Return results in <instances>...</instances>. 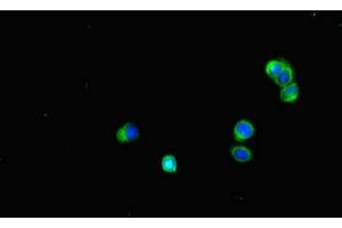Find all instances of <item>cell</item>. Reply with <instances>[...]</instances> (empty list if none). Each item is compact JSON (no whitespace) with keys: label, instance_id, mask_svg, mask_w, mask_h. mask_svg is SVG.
<instances>
[{"label":"cell","instance_id":"obj_1","mask_svg":"<svg viewBox=\"0 0 342 228\" xmlns=\"http://www.w3.org/2000/svg\"><path fill=\"white\" fill-rule=\"evenodd\" d=\"M255 127L247 120H241L234 127V138L238 142H246L255 135Z\"/></svg>","mask_w":342,"mask_h":228},{"label":"cell","instance_id":"obj_2","mask_svg":"<svg viewBox=\"0 0 342 228\" xmlns=\"http://www.w3.org/2000/svg\"><path fill=\"white\" fill-rule=\"evenodd\" d=\"M139 137L138 127L131 122H127L116 133V139L120 143H131Z\"/></svg>","mask_w":342,"mask_h":228},{"label":"cell","instance_id":"obj_3","mask_svg":"<svg viewBox=\"0 0 342 228\" xmlns=\"http://www.w3.org/2000/svg\"><path fill=\"white\" fill-rule=\"evenodd\" d=\"M299 91H300V88H299L298 83L291 82L282 88L281 92H279V98L283 102L294 103L299 97Z\"/></svg>","mask_w":342,"mask_h":228},{"label":"cell","instance_id":"obj_4","mask_svg":"<svg viewBox=\"0 0 342 228\" xmlns=\"http://www.w3.org/2000/svg\"><path fill=\"white\" fill-rule=\"evenodd\" d=\"M287 64H289L287 63V61L283 60V59L273 60V61L268 62L267 65H266L267 76L273 80H275L279 76V73H281L283 70L286 68Z\"/></svg>","mask_w":342,"mask_h":228},{"label":"cell","instance_id":"obj_5","mask_svg":"<svg viewBox=\"0 0 342 228\" xmlns=\"http://www.w3.org/2000/svg\"><path fill=\"white\" fill-rule=\"evenodd\" d=\"M231 153L234 160L239 162H249L254 156L251 151L248 148H244V146H235L231 150Z\"/></svg>","mask_w":342,"mask_h":228},{"label":"cell","instance_id":"obj_6","mask_svg":"<svg viewBox=\"0 0 342 228\" xmlns=\"http://www.w3.org/2000/svg\"><path fill=\"white\" fill-rule=\"evenodd\" d=\"M294 78V72L293 69L291 68L290 64L286 65V68L283 70V71L279 73V76L276 78L274 81L278 84L279 87H285L286 84H289L292 82V80Z\"/></svg>","mask_w":342,"mask_h":228},{"label":"cell","instance_id":"obj_7","mask_svg":"<svg viewBox=\"0 0 342 228\" xmlns=\"http://www.w3.org/2000/svg\"><path fill=\"white\" fill-rule=\"evenodd\" d=\"M161 167L162 170L166 172H169V173H173L177 171V160L176 157L173 155H166L162 157V161H161Z\"/></svg>","mask_w":342,"mask_h":228}]
</instances>
